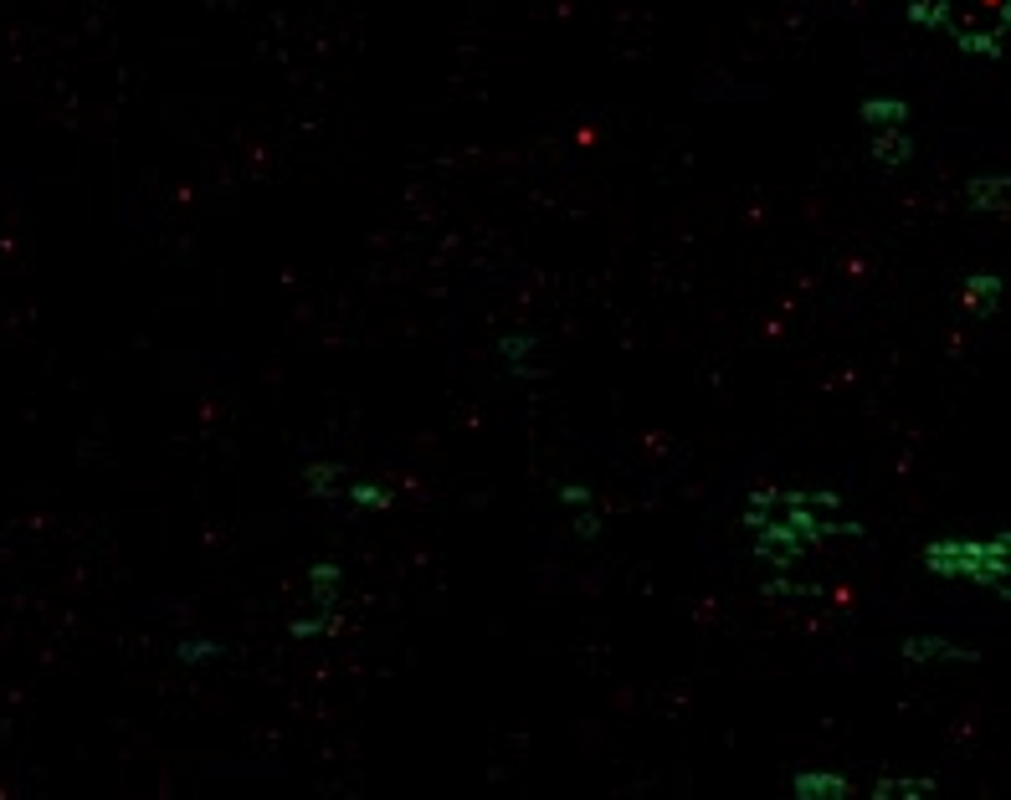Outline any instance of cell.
<instances>
[{"label": "cell", "instance_id": "cell-3", "mask_svg": "<svg viewBox=\"0 0 1011 800\" xmlns=\"http://www.w3.org/2000/svg\"><path fill=\"white\" fill-rule=\"evenodd\" d=\"M919 564L940 580H971L985 590H1007V533H985V539H934L919 549Z\"/></svg>", "mask_w": 1011, "mask_h": 800}, {"label": "cell", "instance_id": "cell-12", "mask_svg": "<svg viewBox=\"0 0 1011 800\" xmlns=\"http://www.w3.org/2000/svg\"><path fill=\"white\" fill-rule=\"evenodd\" d=\"M498 360L508 364V374H534V333H504Z\"/></svg>", "mask_w": 1011, "mask_h": 800}, {"label": "cell", "instance_id": "cell-13", "mask_svg": "<svg viewBox=\"0 0 1011 800\" xmlns=\"http://www.w3.org/2000/svg\"><path fill=\"white\" fill-rule=\"evenodd\" d=\"M1001 298V278L997 272H971L965 278V308H975V313H991Z\"/></svg>", "mask_w": 1011, "mask_h": 800}, {"label": "cell", "instance_id": "cell-2", "mask_svg": "<svg viewBox=\"0 0 1011 800\" xmlns=\"http://www.w3.org/2000/svg\"><path fill=\"white\" fill-rule=\"evenodd\" d=\"M909 21L945 31L960 52L997 62L1007 41V0H909Z\"/></svg>", "mask_w": 1011, "mask_h": 800}, {"label": "cell", "instance_id": "cell-11", "mask_svg": "<svg viewBox=\"0 0 1011 800\" xmlns=\"http://www.w3.org/2000/svg\"><path fill=\"white\" fill-rule=\"evenodd\" d=\"M559 503L575 513V533H581V539H596L601 519L591 513V488H581V482H565V488H559Z\"/></svg>", "mask_w": 1011, "mask_h": 800}, {"label": "cell", "instance_id": "cell-10", "mask_svg": "<svg viewBox=\"0 0 1011 800\" xmlns=\"http://www.w3.org/2000/svg\"><path fill=\"white\" fill-rule=\"evenodd\" d=\"M965 200H971V211L997 216L1007 206V174H975L971 186H965Z\"/></svg>", "mask_w": 1011, "mask_h": 800}, {"label": "cell", "instance_id": "cell-5", "mask_svg": "<svg viewBox=\"0 0 1011 800\" xmlns=\"http://www.w3.org/2000/svg\"><path fill=\"white\" fill-rule=\"evenodd\" d=\"M858 119L873 129V164H879V170H899V164H909L914 139H909V103H904V98H889V93L863 98Z\"/></svg>", "mask_w": 1011, "mask_h": 800}, {"label": "cell", "instance_id": "cell-4", "mask_svg": "<svg viewBox=\"0 0 1011 800\" xmlns=\"http://www.w3.org/2000/svg\"><path fill=\"white\" fill-rule=\"evenodd\" d=\"M304 488L314 498H324V503H345L349 513H386V508H396V493H390L386 482L359 478L355 467H345V462H308Z\"/></svg>", "mask_w": 1011, "mask_h": 800}, {"label": "cell", "instance_id": "cell-7", "mask_svg": "<svg viewBox=\"0 0 1011 800\" xmlns=\"http://www.w3.org/2000/svg\"><path fill=\"white\" fill-rule=\"evenodd\" d=\"M904 662L914 667H934V662H975L971 647H960L950 637H930V631H919V637H904Z\"/></svg>", "mask_w": 1011, "mask_h": 800}, {"label": "cell", "instance_id": "cell-8", "mask_svg": "<svg viewBox=\"0 0 1011 800\" xmlns=\"http://www.w3.org/2000/svg\"><path fill=\"white\" fill-rule=\"evenodd\" d=\"M791 796L796 800H848L852 774L842 770H796L791 774Z\"/></svg>", "mask_w": 1011, "mask_h": 800}, {"label": "cell", "instance_id": "cell-6", "mask_svg": "<svg viewBox=\"0 0 1011 800\" xmlns=\"http://www.w3.org/2000/svg\"><path fill=\"white\" fill-rule=\"evenodd\" d=\"M308 596H314V606H308L304 616H294L288 621V637H329V631H339V596H345V570L334 560H319L314 570H308Z\"/></svg>", "mask_w": 1011, "mask_h": 800}, {"label": "cell", "instance_id": "cell-14", "mask_svg": "<svg viewBox=\"0 0 1011 800\" xmlns=\"http://www.w3.org/2000/svg\"><path fill=\"white\" fill-rule=\"evenodd\" d=\"M175 652H180V662H216L221 647H216V641H180Z\"/></svg>", "mask_w": 1011, "mask_h": 800}, {"label": "cell", "instance_id": "cell-1", "mask_svg": "<svg viewBox=\"0 0 1011 800\" xmlns=\"http://www.w3.org/2000/svg\"><path fill=\"white\" fill-rule=\"evenodd\" d=\"M745 523L750 544L765 564L775 570H791L796 560H806L812 549L832 544V539H863V523L842 513V498L816 488H760V493L745 498Z\"/></svg>", "mask_w": 1011, "mask_h": 800}, {"label": "cell", "instance_id": "cell-9", "mask_svg": "<svg viewBox=\"0 0 1011 800\" xmlns=\"http://www.w3.org/2000/svg\"><path fill=\"white\" fill-rule=\"evenodd\" d=\"M940 790V780L934 774H883V780H873V796H899V800H924Z\"/></svg>", "mask_w": 1011, "mask_h": 800}]
</instances>
